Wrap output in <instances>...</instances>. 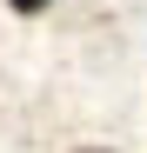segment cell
Instances as JSON below:
<instances>
[{
	"mask_svg": "<svg viewBox=\"0 0 147 153\" xmlns=\"http://www.w3.org/2000/svg\"><path fill=\"white\" fill-rule=\"evenodd\" d=\"M7 7H14V13H27V20H34V13L47 7V0H7Z\"/></svg>",
	"mask_w": 147,
	"mask_h": 153,
	"instance_id": "obj_1",
	"label": "cell"
}]
</instances>
